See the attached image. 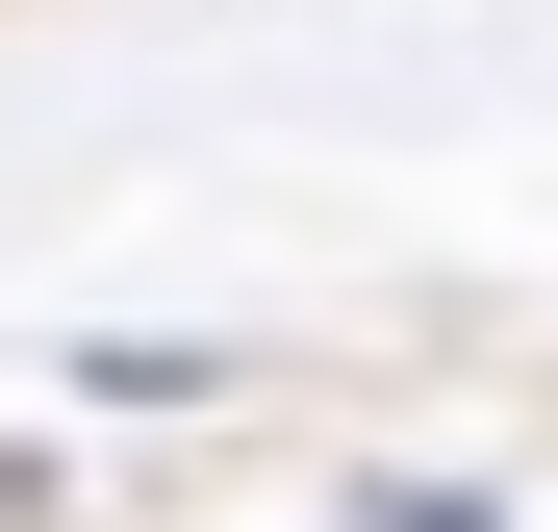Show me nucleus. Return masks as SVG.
<instances>
[{"mask_svg": "<svg viewBox=\"0 0 558 532\" xmlns=\"http://www.w3.org/2000/svg\"><path fill=\"white\" fill-rule=\"evenodd\" d=\"M355 532H483V507H432V482H381V507H355Z\"/></svg>", "mask_w": 558, "mask_h": 532, "instance_id": "nucleus-1", "label": "nucleus"}]
</instances>
